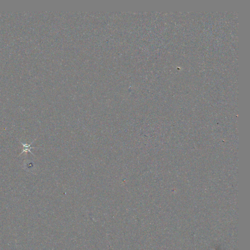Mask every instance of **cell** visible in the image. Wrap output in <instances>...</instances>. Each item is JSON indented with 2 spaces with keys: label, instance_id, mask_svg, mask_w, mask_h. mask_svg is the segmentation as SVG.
Wrapping results in <instances>:
<instances>
[{
  "label": "cell",
  "instance_id": "6da1fadb",
  "mask_svg": "<svg viewBox=\"0 0 250 250\" xmlns=\"http://www.w3.org/2000/svg\"><path fill=\"white\" fill-rule=\"evenodd\" d=\"M35 141V140H34ZM34 141L32 142H31V143H30V144H24V143H23L22 142H21V143L22 144V145H23V149H22V152L20 154H19V156L21 155H22V154L24 153V152H30L32 154L33 156L34 155L33 154L32 152H31V149H36V148L35 147H31V145L32 144L33 142H34Z\"/></svg>",
  "mask_w": 250,
  "mask_h": 250
}]
</instances>
